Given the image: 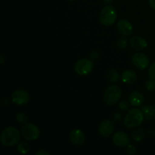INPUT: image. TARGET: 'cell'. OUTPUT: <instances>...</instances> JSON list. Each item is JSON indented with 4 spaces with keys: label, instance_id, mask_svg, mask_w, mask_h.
Returning <instances> with one entry per match:
<instances>
[{
    "label": "cell",
    "instance_id": "obj_1",
    "mask_svg": "<svg viewBox=\"0 0 155 155\" xmlns=\"http://www.w3.org/2000/svg\"><path fill=\"white\" fill-rule=\"evenodd\" d=\"M21 140V134L15 127H8L2 130L0 136L2 145L6 147L14 146Z\"/></svg>",
    "mask_w": 155,
    "mask_h": 155
},
{
    "label": "cell",
    "instance_id": "obj_2",
    "mask_svg": "<svg viewBox=\"0 0 155 155\" xmlns=\"http://www.w3.org/2000/svg\"><path fill=\"white\" fill-rule=\"evenodd\" d=\"M144 114L139 108H133L129 110L124 118V124L128 128H136L142 124L144 120Z\"/></svg>",
    "mask_w": 155,
    "mask_h": 155
},
{
    "label": "cell",
    "instance_id": "obj_3",
    "mask_svg": "<svg viewBox=\"0 0 155 155\" xmlns=\"http://www.w3.org/2000/svg\"><path fill=\"white\" fill-rule=\"evenodd\" d=\"M122 90L116 85H110L106 89L104 94V101L107 105H114L120 100Z\"/></svg>",
    "mask_w": 155,
    "mask_h": 155
},
{
    "label": "cell",
    "instance_id": "obj_4",
    "mask_svg": "<svg viewBox=\"0 0 155 155\" xmlns=\"http://www.w3.org/2000/svg\"><path fill=\"white\" fill-rule=\"evenodd\" d=\"M117 12L113 6L107 5L101 9L99 15V21L104 26H111L117 19Z\"/></svg>",
    "mask_w": 155,
    "mask_h": 155
},
{
    "label": "cell",
    "instance_id": "obj_5",
    "mask_svg": "<svg viewBox=\"0 0 155 155\" xmlns=\"http://www.w3.org/2000/svg\"><path fill=\"white\" fill-rule=\"evenodd\" d=\"M40 131L36 125L33 124H25L21 128V136L28 141L36 140L39 137Z\"/></svg>",
    "mask_w": 155,
    "mask_h": 155
},
{
    "label": "cell",
    "instance_id": "obj_6",
    "mask_svg": "<svg viewBox=\"0 0 155 155\" xmlns=\"http://www.w3.org/2000/svg\"><path fill=\"white\" fill-rule=\"evenodd\" d=\"M94 68L93 62L90 59L79 60L74 65L76 73L80 76H86L90 74Z\"/></svg>",
    "mask_w": 155,
    "mask_h": 155
},
{
    "label": "cell",
    "instance_id": "obj_7",
    "mask_svg": "<svg viewBox=\"0 0 155 155\" xmlns=\"http://www.w3.org/2000/svg\"><path fill=\"white\" fill-rule=\"evenodd\" d=\"M12 101L17 105H24L30 101V95L24 89H17L12 93Z\"/></svg>",
    "mask_w": 155,
    "mask_h": 155
},
{
    "label": "cell",
    "instance_id": "obj_8",
    "mask_svg": "<svg viewBox=\"0 0 155 155\" xmlns=\"http://www.w3.org/2000/svg\"><path fill=\"white\" fill-rule=\"evenodd\" d=\"M133 65L139 70H145L149 64V58L144 53L137 52L132 58Z\"/></svg>",
    "mask_w": 155,
    "mask_h": 155
},
{
    "label": "cell",
    "instance_id": "obj_9",
    "mask_svg": "<svg viewBox=\"0 0 155 155\" xmlns=\"http://www.w3.org/2000/svg\"><path fill=\"white\" fill-rule=\"evenodd\" d=\"M113 143L119 148L127 147L130 143V138L127 133L124 131H118L113 136Z\"/></svg>",
    "mask_w": 155,
    "mask_h": 155
},
{
    "label": "cell",
    "instance_id": "obj_10",
    "mask_svg": "<svg viewBox=\"0 0 155 155\" xmlns=\"http://www.w3.org/2000/svg\"><path fill=\"white\" fill-rule=\"evenodd\" d=\"M117 28L119 33L126 37L131 36L133 32V25L130 21L126 19L120 20L117 24Z\"/></svg>",
    "mask_w": 155,
    "mask_h": 155
},
{
    "label": "cell",
    "instance_id": "obj_11",
    "mask_svg": "<svg viewBox=\"0 0 155 155\" xmlns=\"http://www.w3.org/2000/svg\"><path fill=\"white\" fill-rule=\"evenodd\" d=\"M114 126L110 120H104L98 127V133L102 137L107 138L113 133Z\"/></svg>",
    "mask_w": 155,
    "mask_h": 155
},
{
    "label": "cell",
    "instance_id": "obj_12",
    "mask_svg": "<svg viewBox=\"0 0 155 155\" xmlns=\"http://www.w3.org/2000/svg\"><path fill=\"white\" fill-rule=\"evenodd\" d=\"M70 140L71 143L77 146H80L85 142V135L83 131L79 129L72 130L70 133Z\"/></svg>",
    "mask_w": 155,
    "mask_h": 155
},
{
    "label": "cell",
    "instance_id": "obj_13",
    "mask_svg": "<svg viewBox=\"0 0 155 155\" xmlns=\"http://www.w3.org/2000/svg\"><path fill=\"white\" fill-rule=\"evenodd\" d=\"M128 100L132 106L139 107L143 104L144 101H145V97L142 92H139V91H134L130 94Z\"/></svg>",
    "mask_w": 155,
    "mask_h": 155
},
{
    "label": "cell",
    "instance_id": "obj_14",
    "mask_svg": "<svg viewBox=\"0 0 155 155\" xmlns=\"http://www.w3.org/2000/svg\"><path fill=\"white\" fill-rule=\"evenodd\" d=\"M130 43L132 48L136 50H139V51L145 49L148 46V42L145 40V39L139 36H135L132 37L130 39Z\"/></svg>",
    "mask_w": 155,
    "mask_h": 155
},
{
    "label": "cell",
    "instance_id": "obj_15",
    "mask_svg": "<svg viewBox=\"0 0 155 155\" xmlns=\"http://www.w3.org/2000/svg\"><path fill=\"white\" fill-rule=\"evenodd\" d=\"M122 81L127 84H133L137 80V74L132 70H127L122 73Z\"/></svg>",
    "mask_w": 155,
    "mask_h": 155
},
{
    "label": "cell",
    "instance_id": "obj_16",
    "mask_svg": "<svg viewBox=\"0 0 155 155\" xmlns=\"http://www.w3.org/2000/svg\"><path fill=\"white\" fill-rule=\"evenodd\" d=\"M142 112L144 116L148 120H151L155 116V105L152 104H148L147 105L142 107Z\"/></svg>",
    "mask_w": 155,
    "mask_h": 155
},
{
    "label": "cell",
    "instance_id": "obj_17",
    "mask_svg": "<svg viewBox=\"0 0 155 155\" xmlns=\"http://www.w3.org/2000/svg\"><path fill=\"white\" fill-rule=\"evenodd\" d=\"M107 79L109 82L117 83L120 79V74L115 69H110L107 72Z\"/></svg>",
    "mask_w": 155,
    "mask_h": 155
},
{
    "label": "cell",
    "instance_id": "obj_18",
    "mask_svg": "<svg viewBox=\"0 0 155 155\" xmlns=\"http://www.w3.org/2000/svg\"><path fill=\"white\" fill-rule=\"evenodd\" d=\"M145 133L142 129H136L132 133V139L135 142H140L145 138Z\"/></svg>",
    "mask_w": 155,
    "mask_h": 155
},
{
    "label": "cell",
    "instance_id": "obj_19",
    "mask_svg": "<svg viewBox=\"0 0 155 155\" xmlns=\"http://www.w3.org/2000/svg\"><path fill=\"white\" fill-rule=\"evenodd\" d=\"M17 149H18V151L20 154H26L30 151V146L27 142H22L18 144V147H17Z\"/></svg>",
    "mask_w": 155,
    "mask_h": 155
},
{
    "label": "cell",
    "instance_id": "obj_20",
    "mask_svg": "<svg viewBox=\"0 0 155 155\" xmlns=\"http://www.w3.org/2000/svg\"><path fill=\"white\" fill-rule=\"evenodd\" d=\"M27 115L25 114L23 112H20L18 114L16 115V120L20 124H22V125H24L25 124H27Z\"/></svg>",
    "mask_w": 155,
    "mask_h": 155
},
{
    "label": "cell",
    "instance_id": "obj_21",
    "mask_svg": "<svg viewBox=\"0 0 155 155\" xmlns=\"http://www.w3.org/2000/svg\"><path fill=\"white\" fill-rule=\"evenodd\" d=\"M146 89L149 92H155V80L150 78L146 83Z\"/></svg>",
    "mask_w": 155,
    "mask_h": 155
},
{
    "label": "cell",
    "instance_id": "obj_22",
    "mask_svg": "<svg viewBox=\"0 0 155 155\" xmlns=\"http://www.w3.org/2000/svg\"><path fill=\"white\" fill-rule=\"evenodd\" d=\"M130 103H129L126 100H123V101H120L119 108L123 111H126V110H129V108H130Z\"/></svg>",
    "mask_w": 155,
    "mask_h": 155
},
{
    "label": "cell",
    "instance_id": "obj_23",
    "mask_svg": "<svg viewBox=\"0 0 155 155\" xmlns=\"http://www.w3.org/2000/svg\"><path fill=\"white\" fill-rule=\"evenodd\" d=\"M127 44H128V42H127V40L125 38H120V39H118L117 46L120 49H124L125 48H127Z\"/></svg>",
    "mask_w": 155,
    "mask_h": 155
},
{
    "label": "cell",
    "instance_id": "obj_24",
    "mask_svg": "<svg viewBox=\"0 0 155 155\" xmlns=\"http://www.w3.org/2000/svg\"><path fill=\"white\" fill-rule=\"evenodd\" d=\"M126 152L130 155H134L137 154V148L133 145H128L127 146V149H126Z\"/></svg>",
    "mask_w": 155,
    "mask_h": 155
},
{
    "label": "cell",
    "instance_id": "obj_25",
    "mask_svg": "<svg viewBox=\"0 0 155 155\" xmlns=\"http://www.w3.org/2000/svg\"><path fill=\"white\" fill-rule=\"evenodd\" d=\"M148 75L150 78L155 80V62L150 66L149 70H148Z\"/></svg>",
    "mask_w": 155,
    "mask_h": 155
},
{
    "label": "cell",
    "instance_id": "obj_26",
    "mask_svg": "<svg viewBox=\"0 0 155 155\" xmlns=\"http://www.w3.org/2000/svg\"><path fill=\"white\" fill-rule=\"evenodd\" d=\"M121 119H122V114L118 113V112H117L113 115V120L116 122H119L120 120H121Z\"/></svg>",
    "mask_w": 155,
    "mask_h": 155
},
{
    "label": "cell",
    "instance_id": "obj_27",
    "mask_svg": "<svg viewBox=\"0 0 155 155\" xmlns=\"http://www.w3.org/2000/svg\"><path fill=\"white\" fill-rule=\"evenodd\" d=\"M98 57H99V53H98L97 51H92V52L90 54V58L92 59H94V60L98 59Z\"/></svg>",
    "mask_w": 155,
    "mask_h": 155
},
{
    "label": "cell",
    "instance_id": "obj_28",
    "mask_svg": "<svg viewBox=\"0 0 155 155\" xmlns=\"http://www.w3.org/2000/svg\"><path fill=\"white\" fill-rule=\"evenodd\" d=\"M36 154H37V155H49L50 153L44 149H40V150H39L38 151H36Z\"/></svg>",
    "mask_w": 155,
    "mask_h": 155
},
{
    "label": "cell",
    "instance_id": "obj_29",
    "mask_svg": "<svg viewBox=\"0 0 155 155\" xmlns=\"http://www.w3.org/2000/svg\"><path fill=\"white\" fill-rule=\"evenodd\" d=\"M148 3H149L150 7L155 10V0H148Z\"/></svg>",
    "mask_w": 155,
    "mask_h": 155
},
{
    "label": "cell",
    "instance_id": "obj_30",
    "mask_svg": "<svg viewBox=\"0 0 155 155\" xmlns=\"http://www.w3.org/2000/svg\"><path fill=\"white\" fill-rule=\"evenodd\" d=\"M5 56L3 55V54H1V55H0V64H3L5 62Z\"/></svg>",
    "mask_w": 155,
    "mask_h": 155
},
{
    "label": "cell",
    "instance_id": "obj_31",
    "mask_svg": "<svg viewBox=\"0 0 155 155\" xmlns=\"http://www.w3.org/2000/svg\"><path fill=\"white\" fill-rule=\"evenodd\" d=\"M103 2H104L105 4H110V3H111L112 2H113V0H102Z\"/></svg>",
    "mask_w": 155,
    "mask_h": 155
},
{
    "label": "cell",
    "instance_id": "obj_32",
    "mask_svg": "<svg viewBox=\"0 0 155 155\" xmlns=\"http://www.w3.org/2000/svg\"><path fill=\"white\" fill-rule=\"evenodd\" d=\"M68 1H76V0H68Z\"/></svg>",
    "mask_w": 155,
    "mask_h": 155
},
{
    "label": "cell",
    "instance_id": "obj_33",
    "mask_svg": "<svg viewBox=\"0 0 155 155\" xmlns=\"http://www.w3.org/2000/svg\"><path fill=\"white\" fill-rule=\"evenodd\" d=\"M154 120H155V116H154Z\"/></svg>",
    "mask_w": 155,
    "mask_h": 155
}]
</instances>
